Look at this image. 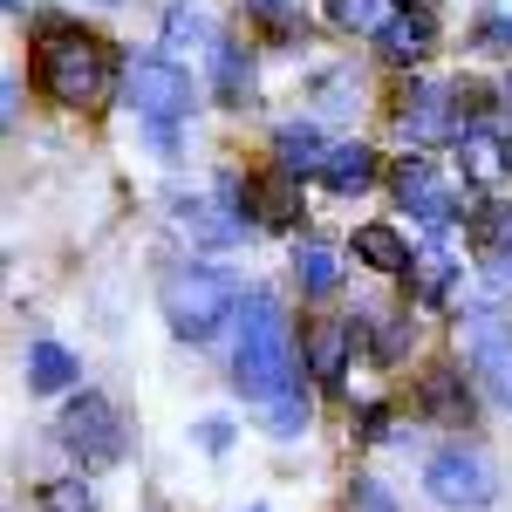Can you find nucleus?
Returning a JSON list of instances; mask_svg holds the SVG:
<instances>
[{
  "label": "nucleus",
  "mask_w": 512,
  "mask_h": 512,
  "mask_svg": "<svg viewBox=\"0 0 512 512\" xmlns=\"http://www.w3.org/2000/svg\"><path fill=\"white\" fill-rule=\"evenodd\" d=\"M28 383H35V390H69V383H76V355L69 349H55V342H35V349H28Z\"/></svg>",
  "instance_id": "19"
},
{
  "label": "nucleus",
  "mask_w": 512,
  "mask_h": 512,
  "mask_svg": "<svg viewBox=\"0 0 512 512\" xmlns=\"http://www.w3.org/2000/svg\"><path fill=\"white\" fill-rule=\"evenodd\" d=\"M308 410H315V403H308V390H301V376H294V383H287L280 396H267V424H274V437H301V424H308Z\"/></svg>",
  "instance_id": "21"
},
{
  "label": "nucleus",
  "mask_w": 512,
  "mask_h": 512,
  "mask_svg": "<svg viewBox=\"0 0 512 512\" xmlns=\"http://www.w3.org/2000/svg\"><path fill=\"white\" fill-rule=\"evenodd\" d=\"M355 499H362V512H396L383 485H355Z\"/></svg>",
  "instance_id": "27"
},
{
  "label": "nucleus",
  "mask_w": 512,
  "mask_h": 512,
  "mask_svg": "<svg viewBox=\"0 0 512 512\" xmlns=\"http://www.w3.org/2000/svg\"><path fill=\"white\" fill-rule=\"evenodd\" d=\"M41 506L48 512H96V492L76 485V478H55V485H41Z\"/></svg>",
  "instance_id": "23"
},
{
  "label": "nucleus",
  "mask_w": 512,
  "mask_h": 512,
  "mask_svg": "<svg viewBox=\"0 0 512 512\" xmlns=\"http://www.w3.org/2000/svg\"><path fill=\"white\" fill-rule=\"evenodd\" d=\"M164 35H171V41H185V35H205V21H192V14H171V28H164Z\"/></svg>",
  "instance_id": "28"
},
{
  "label": "nucleus",
  "mask_w": 512,
  "mask_h": 512,
  "mask_svg": "<svg viewBox=\"0 0 512 512\" xmlns=\"http://www.w3.org/2000/svg\"><path fill=\"white\" fill-rule=\"evenodd\" d=\"M472 253H478V294H485V308H499L512 294V212L506 205H485L472 219Z\"/></svg>",
  "instance_id": "6"
},
{
  "label": "nucleus",
  "mask_w": 512,
  "mask_h": 512,
  "mask_svg": "<svg viewBox=\"0 0 512 512\" xmlns=\"http://www.w3.org/2000/svg\"><path fill=\"white\" fill-rule=\"evenodd\" d=\"M35 76H41V89H48L55 103L82 110V103H96V96L110 89V55H103V41L76 35V28H48V35H41Z\"/></svg>",
  "instance_id": "2"
},
{
  "label": "nucleus",
  "mask_w": 512,
  "mask_h": 512,
  "mask_svg": "<svg viewBox=\"0 0 512 512\" xmlns=\"http://www.w3.org/2000/svg\"><path fill=\"white\" fill-rule=\"evenodd\" d=\"M294 274H301L308 294H335V287H342V260H335L328 246H301V253H294Z\"/></svg>",
  "instance_id": "20"
},
{
  "label": "nucleus",
  "mask_w": 512,
  "mask_h": 512,
  "mask_svg": "<svg viewBox=\"0 0 512 512\" xmlns=\"http://www.w3.org/2000/svg\"><path fill=\"white\" fill-rule=\"evenodd\" d=\"M212 212H219V205H205V198H185V205H178V233L205 239V246H226V239L246 233V219H212Z\"/></svg>",
  "instance_id": "18"
},
{
  "label": "nucleus",
  "mask_w": 512,
  "mask_h": 512,
  "mask_svg": "<svg viewBox=\"0 0 512 512\" xmlns=\"http://www.w3.org/2000/svg\"><path fill=\"white\" fill-rule=\"evenodd\" d=\"M396 130H403L410 144H431V137H444V130H451V89L424 82V89L410 96V110L396 117Z\"/></svg>",
  "instance_id": "10"
},
{
  "label": "nucleus",
  "mask_w": 512,
  "mask_h": 512,
  "mask_svg": "<svg viewBox=\"0 0 512 512\" xmlns=\"http://www.w3.org/2000/svg\"><path fill=\"white\" fill-rule=\"evenodd\" d=\"M465 355H472V369L485 376V390L512 410V328L492 315V308H478V315L465 321Z\"/></svg>",
  "instance_id": "8"
},
{
  "label": "nucleus",
  "mask_w": 512,
  "mask_h": 512,
  "mask_svg": "<svg viewBox=\"0 0 512 512\" xmlns=\"http://www.w3.org/2000/svg\"><path fill=\"white\" fill-rule=\"evenodd\" d=\"M349 342H355L349 321H315V328H308V369H315V376H342Z\"/></svg>",
  "instance_id": "14"
},
{
  "label": "nucleus",
  "mask_w": 512,
  "mask_h": 512,
  "mask_svg": "<svg viewBox=\"0 0 512 512\" xmlns=\"http://www.w3.org/2000/svg\"><path fill=\"white\" fill-rule=\"evenodd\" d=\"M246 76H253V69H246L233 48H226V55H219V82H226V96H239V82H246Z\"/></svg>",
  "instance_id": "26"
},
{
  "label": "nucleus",
  "mask_w": 512,
  "mask_h": 512,
  "mask_svg": "<svg viewBox=\"0 0 512 512\" xmlns=\"http://www.w3.org/2000/svg\"><path fill=\"white\" fill-rule=\"evenodd\" d=\"M123 103L151 123H171V117L192 110V76L178 62H164V55H144V62L123 69Z\"/></svg>",
  "instance_id": "4"
},
{
  "label": "nucleus",
  "mask_w": 512,
  "mask_h": 512,
  "mask_svg": "<svg viewBox=\"0 0 512 512\" xmlns=\"http://www.w3.org/2000/svg\"><path fill=\"white\" fill-rule=\"evenodd\" d=\"M424 403H431L437 417H465V403H458V376H451V369H437L431 383H424Z\"/></svg>",
  "instance_id": "25"
},
{
  "label": "nucleus",
  "mask_w": 512,
  "mask_h": 512,
  "mask_svg": "<svg viewBox=\"0 0 512 512\" xmlns=\"http://www.w3.org/2000/svg\"><path fill=\"white\" fill-rule=\"evenodd\" d=\"M451 274H458V260H451L444 233H437L431 246L410 260V280H417V294H424V301H444V294H451Z\"/></svg>",
  "instance_id": "15"
},
{
  "label": "nucleus",
  "mask_w": 512,
  "mask_h": 512,
  "mask_svg": "<svg viewBox=\"0 0 512 512\" xmlns=\"http://www.w3.org/2000/svg\"><path fill=\"white\" fill-rule=\"evenodd\" d=\"M355 260H362V267H376V274H410V260H417V253H410L390 226H362V233H355Z\"/></svg>",
  "instance_id": "12"
},
{
  "label": "nucleus",
  "mask_w": 512,
  "mask_h": 512,
  "mask_svg": "<svg viewBox=\"0 0 512 512\" xmlns=\"http://www.w3.org/2000/svg\"><path fill=\"white\" fill-rule=\"evenodd\" d=\"M396 205H403V212H417L431 233H444V226L458 219V198H451L444 178H437L431 158H403V171H396Z\"/></svg>",
  "instance_id": "9"
},
{
  "label": "nucleus",
  "mask_w": 512,
  "mask_h": 512,
  "mask_svg": "<svg viewBox=\"0 0 512 512\" xmlns=\"http://www.w3.org/2000/svg\"><path fill=\"white\" fill-rule=\"evenodd\" d=\"M233 383L246 396H260V403L294 383V335H287V321H280L274 294H246V328H239Z\"/></svg>",
  "instance_id": "1"
},
{
  "label": "nucleus",
  "mask_w": 512,
  "mask_h": 512,
  "mask_svg": "<svg viewBox=\"0 0 512 512\" xmlns=\"http://www.w3.org/2000/svg\"><path fill=\"white\" fill-rule=\"evenodd\" d=\"M328 21L349 35H383L396 21V0H328Z\"/></svg>",
  "instance_id": "17"
},
{
  "label": "nucleus",
  "mask_w": 512,
  "mask_h": 512,
  "mask_svg": "<svg viewBox=\"0 0 512 512\" xmlns=\"http://www.w3.org/2000/svg\"><path fill=\"white\" fill-rule=\"evenodd\" d=\"M465 164H472L478 185H499V171H506V151H499L485 130H465Z\"/></svg>",
  "instance_id": "22"
},
{
  "label": "nucleus",
  "mask_w": 512,
  "mask_h": 512,
  "mask_svg": "<svg viewBox=\"0 0 512 512\" xmlns=\"http://www.w3.org/2000/svg\"><path fill=\"white\" fill-rule=\"evenodd\" d=\"M260 205H267V219H274V226H287V219L301 212V198H294V171H280L274 185L260 192Z\"/></svg>",
  "instance_id": "24"
},
{
  "label": "nucleus",
  "mask_w": 512,
  "mask_h": 512,
  "mask_svg": "<svg viewBox=\"0 0 512 512\" xmlns=\"http://www.w3.org/2000/svg\"><path fill=\"white\" fill-rule=\"evenodd\" d=\"M424 492H431L444 512H485L492 506V472L465 458V451H437L424 465Z\"/></svg>",
  "instance_id": "7"
},
{
  "label": "nucleus",
  "mask_w": 512,
  "mask_h": 512,
  "mask_svg": "<svg viewBox=\"0 0 512 512\" xmlns=\"http://www.w3.org/2000/svg\"><path fill=\"white\" fill-rule=\"evenodd\" d=\"M233 308H239V287L226 274H212V267H178V274L164 280V321L185 342H205Z\"/></svg>",
  "instance_id": "3"
},
{
  "label": "nucleus",
  "mask_w": 512,
  "mask_h": 512,
  "mask_svg": "<svg viewBox=\"0 0 512 512\" xmlns=\"http://www.w3.org/2000/svg\"><path fill=\"white\" fill-rule=\"evenodd\" d=\"M376 41H383L390 62H424V55H431V21H424V14H396Z\"/></svg>",
  "instance_id": "16"
},
{
  "label": "nucleus",
  "mask_w": 512,
  "mask_h": 512,
  "mask_svg": "<svg viewBox=\"0 0 512 512\" xmlns=\"http://www.w3.org/2000/svg\"><path fill=\"white\" fill-rule=\"evenodd\" d=\"M321 178H328V192H342V198L369 192V185H376V151H369V144H335L328 164H321Z\"/></svg>",
  "instance_id": "11"
},
{
  "label": "nucleus",
  "mask_w": 512,
  "mask_h": 512,
  "mask_svg": "<svg viewBox=\"0 0 512 512\" xmlns=\"http://www.w3.org/2000/svg\"><path fill=\"white\" fill-rule=\"evenodd\" d=\"M205 444H212V451H226V444H233V424H219V417H212V424H205Z\"/></svg>",
  "instance_id": "29"
},
{
  "label": "nucleus",
  "mask_w": 512,
  "mask_h": 512,
  "mask_svg": "<svg viewBox=\"0 0 512 512\" xmlns=\"http://www.w3.org/2000/svg\"><path fill=\"white\" fill-rule=\"evenodd\" d=\"M7 7H21V0H7Z\"/></svg>",
  "instance_id": "30"
},
{
  "label": "nucleus",
  "mask_w": 512,
  "mask_h": 512,
  "mask_svg": "<svg viewBox=\"0 0 512 512\" xmlns=\"http://www.w3.org/2000/svg\"><path fill=\"white\" fill-rule=\"evenodd\" d=\"M274 158H280V171H294V178H301V171H321V164H328L321 130L315 123H287V130L274 137Z\"/></svg>",
  "instance_id": "13"
},
{
  "label": "nucleus",
  "mask_w": 512,
  "mask_h": 512,
  "mask_svg": "<svg viewBox=\"0 0 512 512\" xmlns=\"http://www.w3.org/2000/svg\"><path fill=\"white\" fill-rule=\"evenodd\" d=\"M62 444L76 451L82 465H117L123 458V417L110 396H76L62 417Z\"/></svg>",
  "instance_id": "5"
}]
</instances>
